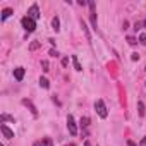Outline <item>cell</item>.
<instances>
[{
    "label": "cell",
    "mask_w": 146,
    "mask_h": 146,
    "mask_svg": "<svg viewBox=\"0 0 146 146\" xmlns=\"http://www.w3.org/2000/svg\"><path fill=\"white\" fill-rule=\"evenodd\" d=\"M21 24H23V28H24L28 33H33V31L36 29V21L31 19V17H28V16L21 19Z\"/></svg>",
    "instance_id": "obj_1"
},
{
    "label": "cell",
    "mask_w": 146,
    "mask_h": 146,
    "mask_svg": "<svg viewBox=\"0 0 146 146\" xmlns=\"http://www.w3.org/2000/svg\"><path fill=\"white\" fill-rule=\"evenodd\" d=\"M95 110H96V113H98L102 119H107L108 112H107V107H105V102H103V100H96V102H95Z\"/></svg>",
    "instance_id": "obj_2"
},
{
    "label": "cell",
    "mask_w": 146,
    "mask_h": 146,
    "mask_svg": "<svg viewBox=\"0 0 146 146\" xmlns=\"http://www.w3.org/2000/svg\"><path fill=\"white\" fill-rule=\"evenodd\" d=\"M88 5H90V17H91V24H93V28L96 29V28H98V19H96V5H95V2H88Z\"/></svg>",
    "instance_id": "obj_3"
},
{
    "label": "cell",
    "mask_w": 146,
    "mask_h": 146,
    "mask_svg": "<svg viewBox=\"0 0 146 146\" xmlns=\"http://www.w3.org/2000/svg\"><path fill=\"white\" fill-rule=\"evenodd\" d=\"M67 129H69V132H70V136H76V134H78V127H76V120H74V117H72V115H69V117H67Z\"/></svg>",
    "instance_id": "obj_4"
},
{
    "label": "cell",
    "mask_w": 146,
    "mask_h": 146,
    "mask_svg": "<svg viewBox=\"0 0 146 146\" xmlns=\"http://www.w3.org/2000/svg\"><path fill=\"white\" fill-rule=\"evenodd\" d=\"M28 17H31V19H38L40 17V9H38V4H33L31 7H29V11H28Z\"/></svg>",
    "instance_id": "obj_5"
},
{
    "label": "cell",
    "mask_w": 146,
    "mask_h": 146,
    "mask_svg": "<svg viewBox=\"0 0 146 146\" xmlns=\"http://www.w3.org/2000/svg\"><path fill=\"white\" fill-rule=\"evenodd\" d=\"M0 131H2L4 137H7V139H12V137H14V131H12V129H9L5 124H0Z\"/></svg>",
    "instance_id": "obj_6"
},
{
    "label": "cell",
    "mask_w": 146,
    "mask_h": 146,
    "mask_svg": "<svg viewBox=\"0 0 146 146\" xmlns=\"http://www.w3.org/2000/svg\"><path fill=\"white\" fill-rule=\"evenodd\" d=\"M24 67H16L14 69V78L17 79V81H23V78H24Z\"/></svg>",
    "instance_id": "obj_7"
},
{
    "label": "cell",
    "mask_w": 146,
    "mask_h": 146,
    "mask_svg": "<svg viewBox=\"0 0 146 146\" xmlns=\"http://www.w3.org/2000/svg\"><path fill=\"white\" fill-rule=\"evenodd\" d=\"M23 105H26V107H28V108L31 110V113H33L35 117L38 115V110H36V107H35V105H33V103H31L29 100H26V98H24V100H23Z\"/></svg>",
    "instance_id": "obj_8"
},
{
    "label": "cell",
    "mask_w": 146,
    "mask_h": 146,
    "mask_svg": "<svg viewBox=\"0 0 146 146\" xmlns=\"http://www.w3.org/2000/svg\"><path fill=\"white\" fill-rule=\"evenodd\" d=\"M35 146H53V143H52V139H50V137H43L41 141H36V143H35Z\"/></svg>",
    "instance_id": "obj_9"
},
{
    "label": "cell",
    "mask_w": 146,
    "mask_h": 146,
    "mask_svg": "<svg viewBox=\"0 0 146 146\" xmlns=\"http://www.w3.org/2000/svg\"><path fill=\"white\" fill-rule=\"evenodd\" d=\"M81 26H83V31H84V35H86V40H88V41H91V35H90V29H88L86 23H84V21H81Z\"/></svg>",
    "instance_id": "obj_10"
},
{
    "label": "cell",
    "mask_w": 146,
    "mask_h": 146,
    "mask_svg": "<svg viewBox=\"0 0 146 146\" xmlns=\"http://www.w3.org/2000/svg\"><path fill=\"white\" fill-rule=\"evenodd\" d=\"M146 26V19H143V21H137L136 24H134V31H139V29H143Z\"/></svg>",
    "instance_id": "obj_11"
},
{
    "label": "cell",
    "mask_w": 146,
    "mask_h": 146,
    "mask_svg": "<svg viewBox=\"0 0 146 146\" xmlns=\"http://www.w3.org/2000/svg\"><path fill=\"white\" fill-rule=\"evenodd\" d=\"M72 64H74V69L76 70H83V67H81V64H79V60H78L76 55H72Z\"/></svg>",
    "instance_id": "obj_12"
},
{
    "label": "cell",
    "mask_w": 146,
    "mask_h": 146,
    "mask_svg": "<svg viewBox=\"0 0 146 146\" xmlns=\"http://www.w3.org/2000/svg\"><path fill=\"white\" fill-rule=\"evenodd\" d=\"M11 14H12V9H11V7L4 9V11H2V21H5V19H7V17L11 16Z\"/></svg>",
    "instance_id": "obj_13"
},
{
    "label": "cell",
    "mask_w": 146,
    "mask_h": 146,
    "mask_svg": "<svg viewBox=\"0 0 146 146\" xmlns=\"http://www.w3.org/2000/svg\"><path fill=\"white\" fill-rule=\"evenodd\" d=\"M52 28H53L55 31L60 29V21H58V17H53V19H52Z\"/></svg>",
    "instance_id": "obj_14"
},
{
    "label": "cell",
    "mask_w": 146,
    "mask_h": 146,
    "mask_svg": "<svg viewBox=\"0 0 146 146\" xmlns=\"http://www.w3.org/2000/svg\"><path fill=\"white\" fill-rule=\"evenodd\" d=\"M40 86H41V88H45V90H48V88H50L48 79H46V78H40Z\"/></svg>",
    "instance_id": "obj_15"
},
{
    "label": "cell",
    "mask_w": 146,
    "mask_h": 146,
    "mask_svg": "<svg viewBox=\"0 0 146 146\" xmlns=\"http://www.w3.org/2000/svg\"><path fill=\"white\" fill-rule=\"evenodd\" d=\"M137 112H139V115H141V117H144L146 110H144V103H143V102H137Z\"/></svg>",
    "instance_id": "obj_16"
},
{
    "label": "cell",
    "mask_w": 146,
    "mask_h": 146,
    "mask_svg": "<svg viewBox=\"0 0 146 146\" xmlns=\"http://www.w3.org/2000/svg\"><path fill=\"white\" fill-rule=\"evenodd\" d=\"M40 46H41V43H40V41H31V45H29V50H31V52H35V50H38Z\"/></svg>",
    "instance_id": "obj_17"
},
{
    "label": "cell",
    "mask_w": 146,
    "mask_h": 146,
    "mask_svg": "<svg viewBox=\"0 0 146 146\" xmlns=\"http://www.w3.org/2000/svg\"><path fill=\"white\" fill-rule=\"evenodd\" d=\"M5 120H12V122H14V117H11V115H7V113H2V117H0V124H4Z\"/></svg>",
    "instance_id": "obj_18"
},
{
    "label": "cell",
    "mask_w": 146,
    "mask_h": 146,
    "mask_svg": "<svg viewBox=\"0 0 146 146\" xmlns=\"http://www.w3.org/2000/svg\"><path fill=\"white\" fill-rule=\"evenodd\" d=\"M81 125L86 129V127L90 125V119H88V117H83V119H81Z\"/></svg>",
    "instance_id": "obj_19"
},
{
    "label": "cell",
    "mask_w": 146,
    "mask_h": 146,
    "mask_svg": "<svg viewBox=\"0 0 146 146\" xmlns=\"http://www.w3.org/2000/svg\"><path fill=\"white\" fill-rule=\"evenodd\" d=\"M41 67H43V70H45V72H48V70H50V65H48V60H43V62H41Z\"/></svg>",
    "instance_id": "obj_20"
},
{
    "label": "cell",
    "mask_w": 146,
    "mask_h": 146,
    "mask_svg": "<svg viewBox=\"0 0 146 146\" xmlns=\"http://www.w3.org/2000/svg\"><path fill=\"white\" fill-rule=\"evenodd\" d=\"M127 43H129V45H136V43H137V40H136L134 36H127Z\"/></svg>",
    "instance_id": "obj_21"
},
{
    "label": "cell",
    "mask_w": 146,
    "mask_h": 146,
    "mask_svg": "<svg viewBox=\"0 0 146 146\" xmlns=\"http://www.w3.org/2000/svg\"><path fill=\"white\" fill-rule=\"evenodd\" d=\"M139 43H141V45H146V35H144V33L139 36Z\"/></svg>",
    "instance_id": "obj_22"
},
{
    "label": "cell",
    "mask_w": 146,
    "mask_h": 146,
    "mask_svg": "<svg viewBox=\"0 0 146 146\" xmlns=\"http://www.w3.org/2000/svg\"><path fill=\"white\" fill-rule=\"evenodd\" d=\"M131 58H132V60H139V55H137V53H136V52H134V53H132V55H131Z\"/></svg>",
    "instance_id": "obj_23"
},
{
    "label": "cell",
    "mask_w": 146,
    "mask_h": 146,
    "mask_svg": "<svg viewBox=\"0 0 146 146\" xmlns=\"http://www.w3.org/2000/svg\"><path fill=\"white\" fill-rule=\"evenodd\" d=\"M67 64H69V58H67V57H65V58H62V65H64V67H65V65H67Z\"/></svg>",
    "instance_id": "obj_24"
},
{
    "label": "cell",
    "mask_w": 146,
    "mask_h": 146,
    "mask_svg": "<svg viewBox=\"0 0 146 146\" xmlns=\"http://www.w3.org/2000/svg\"><path fill=\"white\" fill-rule=\"evenodd\" d=\"M50 55H52V57H57L58 53H57V50H50Z\"/></svg>",
    "instance_id": "obj_25"
},
{
    "label": "cell",
    "mask_w": 146,
    "mask_h": 146,
    "mask_svg": "<svg viewBox=\"0 0 146 146\" xmlns=\"http://www.w3.org/2000/svg\"><path fill=\"white\" fill-rule=\"evenodd\" d=\"M127 146H136V143H134V141H131V139H129V141H127ZM141 146H143V144H141Z\"/></svg>",
    "instance_id": "obj_26"
},
{
    "label": "cell",
    "mask_w": 146,
    "mask_h": 146,
    "mask_svg": "<svg viewBox=\"0 0 146 146\" xmlns=\"http://www.w3.org/2000/svg\"><path fill=\"white\" fill-rule=\"evenodd\" d=\"M143 146H146V136L143 137Z\"/></svg>",
    "instance_id": "obj_27"
},
{
    "label": "cell",
    "mask_w": 146,
    "mask_h": 146,
    "mask_svg": "<svg viewBox=\"0 0 146 146\" xmlns=\"http://www.w3.org/2000/svg\"><path fill=\"white\" fill-rule=\"evenodd\" d=\"M84 146H91V144H90V141H86V143H84Z\"/></svg>",
    "instance_id": "obj_28"
},
{
    "label": "cell",
    "mask_w": 146,
    "mask_h": 146,
    "mask_svg": "<svg viewBox=\"0 0 146 146\" xmlns=\"http://www.w3.org/2000/svg\"><path fill=\"white\" fill-rule=\"evenodd\" d=\"M69 146H76V144H69Z\"/></svg>",
    "instance_id": "obj_29"
},
{
    "label": "cell",
    "mask_w": 146,
    "mask_h": 146,
    "mask_svg": "<svg viewBox=\"0 0 146 146\" xmlns=\"http://www.w3.org/2000/svg\"><path fill=\"white\" fill-rule=\"evenodd\" d=\"M0 146H4V144H0Z\"/></svg>",
    "instance_id": "obj_30"
},
{
    "label": "cell",
    "mask_w": 146,
    "mask_h": 146,
    "mask_svg": "<svg viewBox=\"0 0 146 146\" xmlns=\"http://www.w3.org/2000/svg\"><path fill=\"white\" fill-rule=\"evenodd\" d=\"M144 83H146V81H144Z\"/></svg>",
    "instance_id": "obj_31"
}]
</instances>
